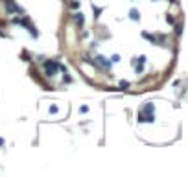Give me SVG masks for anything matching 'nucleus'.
Wrapping results in <instances>:
<instances>
[{"label":"nucleus","mask_w":188,"mask_h":177,"mask_svg":"<svg viewBox=\"0 0 188 177\" xmlns=\"http://www.w3.org/2000/svg\"><path fill=\"white\" fill-rule=\"evenodd\" d=\"M42 66H44V72H46V76H48V78L55 76V74H57V70H63V72H65V66H63V65H59L57 61H44V63H42Z\"/></svg>","instance_id":"f257e3e1"},{"label":"nucleus","mask_w":188,"mask_h":177,"mask_svg":"<svg viewBox=\"0 0 188 177\" xmlns=\"http://www.w3.org/2000/svg\"><path fill=\"white\" fill-rule=\"evenodd\" d=\"M6 9H7V13H22V9L11 0H6Z\"/></svg>","instance_id":"f03ea898"},{"label":"nucleus","mask_w":188,"mask_h":177,"mask_svg":"<svg viewBox=\"0 0 188 177\" xmlns=\"http://www.w3.org/2000/svg\"><path fill=\"white\" fill-rule=\"evenodd\" d=\"M96 59H98V61H96V65H98L100 68H105V70H109V68H111V63H109L103 55H98Z\"/></svg>","instance_id":"7ed1b4c3"},{"label":"nucleus","mask_w":188,"mask_h":177,"mask_svg":"<svg viewBox=\"0 0 188 177\" xmlns=\"http://www.w3.org/2000/svg\"><path fill=\"white\" fill-rule=\"evenodd\" d=\"M72 20L79 26V24H83V15L81 13H76V15H72Z\"/></svg>","instance_id":"20e7f679"},{"label":"nucleus","mask_w":188,"mask_h":177,"mask_svg":"<svg viewBox=\"0 0 188 177\" xmlns=\"http://www.w3.org/2000/svg\"><path fill=\"white\" fill-rule=\"evenodd\" d=\"M142 37H144V39H148V41H151L153 44L157 42V37H155V35H151V33H146V31H144V33H142Z\"/></svg>","instance_id":"39448f33"},{"label":"nucleus","mask_w":188,"mask_h":177,"mask_svg":"<svg viewBox=\"0 0 188 177\" xmlns=\"http://www.w3.org/2000/svg\"><path fill=\"white\" fill-rule=\"evenodd\" d=\"M129 17H131L133 20H138V18H140V17H138V11H137V9H131V11H129Z\"/></svg>","instance_id":"423d86ee"},{"label":"nucleus","mask_w":188,"mask_h":177,"mask_svg":"<svg viewBox=\"0 0 188 177\" xmlns=\"http://www.w3.org/2000/svg\"><path fill=\"white\" fill-rule=\"evenodd\" d=\"M142 113H148V115H153V105L151 103H148L144 109H142Z\"/></svg>","instance_id":"0eeeda50"},{"label":"nucleus","mask_w":188,"mask_h":177,"mask_svg":"<svg viewBox=\"0 0 188 177\" xmlns=\"http://www.w3.org/2000/svg\"><path fill=\"white\" fill-rule=\"evenodd\" d=\"M70 7H72V9H78V7H79V2H78V0L70 2Z\"/></svg>","instance_id":"6e6552de"},{"label":"nucleus","mask_w":188,"mask_h":177,"mask_svg":"<svg viewBox=\"0 0 188 177\" xmlns=\"http://www.w3.org/2000/svg\"><path fill=\"white\" fill-rule=\"evenodd\" d=\"M118 61H120V55H118V54H114V55L111 57V63H118Z\"/></svg>","instance_id":"1a4fd4ad"},{"label":"nucleus","mask_w":188,"mask_h":177,"mask_svg":"<svg viewBox=\"0 0 188 177\" xmlns=\"http://www.w3.org/2000/svg\"><path fill=\"white\" fill-rule=\"evenodd\" d=\"M175 33H177V35H181V33H183V26H181V24H179V26H175Z\"/></svg>","instance_id":"9d476101"},{"label":"nucleus","mask_w":188,"mask_h":177,"mask_svg":"<svg viewBox=\"0 0 188 177\" xmlns=\"http://www.w3.org/2000/svg\"><path fill=\"white\" fill-rule=\"evenodd\" d=\"M127 87H129L127 81H120V89H127Z\"/></svg>","instance_id":"9b49d317"},{"label":"nucleus","mask_w":188,"mask_h":177,"mask_svg":"<svg viewBox=\"0 0 188 177\" xmlns=\"http://www.w3.org/2000/svg\"><path fill=\"white\" fill-rule=\"evenodd\" d=\"M50 113H52V115H55V113H57V107H55V105H52V107H50Z\"/></svg>","instance_id":"f8f14e48"},{"label":"nucleus","mask_w":188,"mask_h":177,"mask_svg":"<svg viewBox=\"0 0 188 177\" xmlns=\"http://www.w3.org/2000/svg\"><path fill=\"white\" fill-rule=\"evenodd\" d=\"M166 20H168V22H170V24H174V22H175V20H174V17H170V15H168V17H166Z\"/></svg>","instance_id":"ddd939ff"},{"label":"nucleus","mask_w":188,"mask_h":177,"mask_svg":"<svg viewBox=\"0 0 188 177\" xmlns=\"http://www.w3.org/2000/svg\"><path fill=\"white\" fill-rule=\"evenodd\" d=\"M138 63H146V55H140L138 57Z\"/></svg>","instance_id":"4468645a"},{"label":"nucleus","mask_w":188,"mask_h":177,"mask_svg":"<svg viewBox=\"0 0 188 177\" xmlns=\"http://www.w3.org/2000/svg\"><path fill=\"white\" fill-rule=\"evenodd\" d=\"M168 2H170V4H177V0H168Z\"/></svg>","instance_id":"2eb2a0df"},{"label":"nucleus","mask_w":188,"mask_h":177,"mask_svg":"<svg viewBox=\"0 0 188 177\" xmlns=\"http://www.w3.org/2000/svg\"><path fill=\"white\" fill-rule=\"evenodd\" d=\"M0 146H4V140H2V139H0Z\"/></svg>","instance_id":"dca6fc26"}]
</instances>
